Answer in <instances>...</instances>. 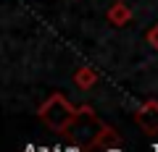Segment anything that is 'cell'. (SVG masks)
<instances>
[{
  "label": "cell",
  "instance_id": "1",
  "mask_svg": "<svg viewBox=\"0 0 158 152\" xmlns=\"http://www.w3.org/2000/svg\"><path fill=\"white\" fill-rule=\"evenodd\" d=\"M82 113H85V107H74L63 95H50L42 105H40L37 115H40V121H42L48 129H53L56 134H66V131H71L74 126H77V121L82 118Z\"/></svg>",
  "mask_w": 158,
  "mask_h": 152
},
{
  "label": "cell",
  "instance_id": "2",
  "mask_svg": "<svg viewBox=\"0 0 158 152\" xmlns=\"http://www.w3.org/2000/svg\"><path fill=\"white\" fill-rule=\"evenodd\" d=\"M135 121L140 123L142 131L148 134H158V100H148L137 107L135 113Z\"/></svg>",
  "mask_w": 158,
  "mask_h": 152
},
{
  "label": "cell",
  "instance_id": "3",
  "mask_svg": "<svg viewBox=\"0 0 158 152\" xmlns=\"http://www.w3.org/2000/svg\"><path fill=\"white\" fill-rule=\"evenodd\" d=\"M106 16H108V21H111L113 26H127V24L132 21V11H129L127 3H113Z\"/></svg>",
  "mask_w": 158,
  "mask_h": 152
},
{
  "label": "cell",
  "instance_id": "4",
  "mask_svg": "<svg viewBox=\"0 0 158 152\" xmlns=\"http://www.w3.org/2000/svg\"><path fill=\"white\" fill-rule=\"evenodd\" d=\"M98 81V73H95V68H90V66H82V68H77V73H74V84L79 87V89H90L92 84Z\"/></svg>",
  "mask_w": 158,
  "mask_h": 152
},
{
  "label": "cell",
  "instance_id": "5",
  "mask_svg": "<svg viewBox=\"0 0 158 152\" xmlns=\"http://www.w3.org/2000/svg\"><path fill=\"white\" fill-rule=\"evenodd\" d=\"M148 42H150V45L156 47V53H158V24L150 29V32H148Z\"/></svg>",
  "mask_w": 158,
  "mask_h": 152
}]
</instances>
